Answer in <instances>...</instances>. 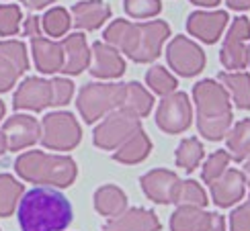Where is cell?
<instances>
[{
	"mask_svg": "<svg viewBox=\"0 0 250 231\" xmlns=\"http://www.w3.org/2000/svg\"><path fill=\"white\" fill-rule=\"evenodd\" d=\"M21 231H64L72 223V205L58 188L35 186L19 201Z\"/></svg>",
	"mask_w": 250,
	"mask_h": 231,
	"instance_id": "6da1fadb",
	"label": "cell"
},
{
	"mask_svg": "<svg viewBox=\"0 0 250 231\" xmlns=\"http://www.w3.org/2000/svg\"><path fill=\"white\" fill-rule=\"evenodd\" d=\"M193 98L197 107V127L209 141H220L228 135L232 125L230 94L215 80H201L193 86Z\"/></svg>",
	"mask_w": 250,
	"mask_h": 231,
	"instance_id": "7a4b0ae2",
	"label": "cell"
},
{
	"mask_svg": "<svg viewBox=\"0 0 250 231\" xmlns=\"http://www.w3.org/2000/svg\"><path fill=\"white\" fill-rule=\"evenodd\" d=\"M17 174L27 182L41 186L66 188L76 180L78 168L70 155H54L45 152H25L15 160Z\"/></svg>",
	"mask_w": 250,
	"mask_h": 231,
	"instance_id": "3957f363",
	"label": "cell"
},
{
	"mask_svg": "<svg viewBox=\"0 0 250 231\" xmlns=\"http://www.w3.org/2000/svg\"><path fill=\"white\" fill-rule=\"evenodd\" d=\"M125 84H111V82H90L84 84L78 92L76 107L86 123H97L105 115L119 109Z\"/></svg>",
	"mask_w": 250,
	"mask_h": 231,
	"instance_id": "277c9868",
	"label": "cell"
},
{
	"mask_svg": "<svg viewBox=\"0 0 250 231\" xmlns=\"http://www.w3.org/2000/svg\"><path fill=\"white\" fill-rule=\"evenodd\" d=\"M39 125H41L39 141L43 143V148H47V150L70 152V150H74L82 139V129L72 113H66V111L49 113V115H45Z\"/></svg>",
	"mask_w": 250,
	"mask_h": 231,
	"instance_id": "5b68a950",
	"label": "cell"
},
{
	"mask_svg": "<svg viewBox=\"0 0 250 231\" xmlns=\"http://www.w3.org/2000/svg\"><path fill=\"white\" fill-rule=\"evenodd\" d=\"M138 131H142L140 119H135L123 111H113L95 127L92 141H95L97 148L111 152V150L121 148V145Z\"/></svg>",
	"mask_w": 250,
	"mask_h": 231,
	"instance_id": "8992f818",
	"label": "cell"
},
{
	"mask_svg": "<svg viewBox=\"0 0 250 231\" xmlns=\"http://www.w3.org/2000/svg\"><path fill=\"white\" fill-rule=\"evenodd\" d=\"M193 111L185 92H172L164 96L156 111V125L164 133H183L191 127Z\"/></svg>",
	"mask_w": 250,
	"mask_h": 231,
	"instance_id": "52a82bcc",
	"label": "cell"
},
{
	"mask_svg": "<svg viewBox=\"0 0 250 231\" xmlns=\"http://www.w3.org/2000/svg\"><path fill=\"white\" fill-rule=\"evenodd\" d=\"M166 59H168L170 68L181 76H197L205 68V54L203 49L193 43L189 37L176 35L168 47H166Z\"/></svg>",
	"mask_w": 250,
	"mask_h": 231,
	"instance_id": "ba28073f",
	"label": "cell"
},
{
	"mask_svg": "<svg viewBox=\"0 0 250 231\" xmlns=\"http://www.w3.org/2000/svg\"><path fill=\"white\" fill-rule=\"evenodd\" d=\"M27 70L29 58L23 41H0V92H8Z\"/></svg>",
	"mask_w": 250,
	"mask_h": 231,
	"instance_id": "9c48e42d",
	"label": "cell"
},
{
	"mask_svg": "<svg viewBox=\"0 0 250 231\" xmlns=\"http://www.w3.org/2000/svg\"><path fill=\"white\" fill-rule=\"evenodd\" d=\"M250 39V20L246 17L234 19L230 31L226 35L220 59L226 70H244L246 68V41Z\"/></svg>",
	"mask_w": 250,
	"mask_h": 231,
	"instance_id": "30bf717a",
	"label": "cell"
},
{
	"mask_svg": "<svg viewBox=\"0 0 250 231\" xmlns=\"http://www.w3.org/2000/svg\"><path fill=\"white\" fill-rule=\"evenodd\" d=\"M170 37V27L164 20H150V23H140L138 43H135L133 54L129 56L138 64H148L160 56L164 41Z\"/></svg>",
	"mask_w": 250,
	"mask_h": 231,
	"instance_id": "8fae6325",
	"label": "cell"
},
{
	"mask_svg": "<svg viewBox=\"0 0 250 231\" xmlns=\"http://www.w3.org/2000/svg\"><path fill=\"white\" fill-rule=\"evenodd\" d=\"M2 133L6 137V148L10 152H21L39 141L41 125L31 115H13L10 119L4 121Z\"/></svg>",
	"mask_w": 250,
	"mask_h": 231,
	"instance_id": "7c38bea8",
	"label": "cell"
},
{
	"mask_svg": "<svg viewBox=\"0 0 250 231\" xmlns=\"http://www.w3.org/2000/svg\"><path fill=\"white\" fill-rule=\"evenodd\" d=\"M13 107L17 111H33V113L51 107V84L37 76L25 78L15 92Z\"/></svg>",
	"mask_w": 250,
	"mask_h": 231,
	"instance_id": "4fadbf2b",
	"label": "cell"
},
{
	"mask_svg": "<svg viewBox=\"0 0 250 231\" xmlns=\"http://www.w3.org/2000/svg\"><path fill=\"white\" fill-rule=\"evenodd\" d=\"M142 191L146 192V196L154 203L160 205H170L176 198V191H179V176L170 170H164V168H158V170H152L148 174H144L140 178Z\"/></svg>",
	"mask_w": 250,
	"mask_h": 231,
	"instance_id": "5bb4252c",
	"label": "cell"
},
{
	"mask_svg": "<svg viewBox=\"0 0 250 231\" xmlns=\"http://www.w3.org/2000/svg\"><path fill=\"white\" fill-rule=\"evenodd\" d=\"M228 25V13L226 10H197L189 19H187V29L189 33L197 39H201L203 43H215L222 37L224 29Z\"/></svg>",
	"mask_w": 250,
	"mask_h": 231,
	"instance_id": "9a60e30c",
	"label": "cell"
},
{
	"mask_svg": "<svg viewBox=\"0 0 250 231\" xmlns=\"http://www.w3.org/2000/svg\"><path fill=\"white\" fill-rule=\"evenodd\" d=\"M211 188V198L217 207H232L234 203L242 201L244 191H246V178L240 170L228 168V170L209 184Z\"/></svg>",
	"mask_w": 250,
	"mask_h": 231,
	"instance_id": "2e32d148",
	"label": "cell"
},
{
	"mask_svg": "<svg viewBox=\"0 0 250 231\" xmlns=\"http://www.w3.org/2000/svg\"><path fill=\"white\" fill-rule=\"evenodd\" d=\"M90 74L95 78H119L125 72V59L121 58V54L117 49H113L111 45H107L105 41H97L92 43L90 49Z\"/></svg>",
	"mask_w": 250,
	"mask_h": 231,
	"instance_id": "e0dca14e",
	"label": "cell"
},
{
	"mask_svg": "<svg viewBox=\"0 0 250 231\" xmlns=\"http://www.w3.org/2000/svg\"><path fill=\"white\" fill-rule=\"evenodd\" d=\"M31 51H33L35 68L41 74H56L64 66V47L58 41H51L43 35L31 37Z\"/></svg>",
	"mask_w": 250,
	"mask_h": 231,
	"instance_id": "ac0fdd59",
	"label": "cell"
},
{
	"mask_svg": "<svg viewBox=\"0 0 250 231\" xmlns=\"http://www.w3.org/2000/svg\"><path fill=\"white\" fill-rule=\"evenodd\" d=\"M160 221L150 209H125L117 217H113L101 231H158Z\"/></svg>",
	"mask_w": 250,
	"mask_h": 231,
	"instance_id": "d6986e66",
	"label": "cell"
},
{
	"mask_svg": "<svg viewBox=\"0 0 250 231\" xmlns=\"http://www.w3.org/2000/svg\"><path fill=\"white\" fill-rule=\"evenodd\" d=\"M64 47V66L62 72L70 76H78L90 66V49L86 43V37L82 33H72L62 41Z\"/></svg>",
	"mask_w": 250,
	"mask_h": 231,
	"instance_id": "ffe728a7",
	"label": "cell"
},
{
	"mask_svg": "<svg viewBox=\"0 0 250 231\" xmlns=\"http://www.w3.org/2000/svg\"><path fill=\"white\" fill-rule=\"evenodd\" d=\"M138 33H140V23H129V20L117 19L105 29L103 37H105L107 45L129 58L135 49V43H138Z\"/></svg>",
	"mask_w": 250,
	"mask_h": 231,
	"instance_id": "44dd1931",
	"label": "cell"
},
{
	"mask_svg": "<svg viewBox=\"0 0 250 231\" xmlns=\"http://www.w3.org/2000/svg\"><path fill=\"white\" fill-rule=\"evenodd\" d=\"M111 17V8L103 0H84L72 6V23L82 31H95Z\"/></svg>",
	"mask_w": 250,
	"mask_h": 231,
	"instance_id": "7402d4cb",
	"label": "cell"
},
{
	"mask_svg": "<svg viewBox=\"0 0 250 231\" xmlns=\"http://www.w3.org/2000/svg\"><path fill=\"white\" fill-rule=\"evenodd\" d=\"M152 104H154L152 94L140 82H129L123 86V96H121L117 111L127 113L135 119H142L152 111Z\"/></svg>",
	"mask_w": 250,
	"mask_h": 231,
	"instance_id": "603a6c76",
	"label": "cell"
},
{
	"mask_svg": "<svg viewBox=\"0 0 250 231\" xmlns=\"http://www.w3.org/2000/svg\"><path fill=\"white\" fill-rule=\"evenodd\" d=\"M213 213H207L197 207H179L170 217L172 231H209Z\"/></svg>",
	"mask_w": 250,
	"mask_h": 231,
	"instance_id": "cb8c5ba5",
	"label": "cell"
},
{
	"mask_svg": "<svg viewBox=\"0 0 250 231\" xmlns=\"http://www.w3.org/2000/svg\"><path fill=\"white\" fill-rule=\"evenodd\" d=\"M95 209L103 217H117L127 209V196L115 184H103L95 192Z\"/></svg>",
	"mask_w": 250,
	"mask_h": 231,
	"instance_id": "d4e9b609",
	"label": "cell"
},
{
	"mask_svg": "<svg viewBox=\"0 0 250 231\" xmlns=\"http://www.w3.org/2000/svg\"><path fill=\"white\" fill-rule=\"evenodd\" d=\"M217 82L232 96L238 109H250V74L246 72H222Z\"/></svg>",
	"mask_w": 250,
	"mask_h": 231,
	"instance_id": "484cf974",
	"label": "cell"
},
{
	"mask_svg": "<svg viewBox=\"0 0 250 231\" xmlns=\"http://www.w3.org/2000/svg\"><path fill=\"white\" fill-rule=\"evenodd\" d=\"M150 152H152L150 137L144 131H138L121 148H117V152L113 154V160L121 164H140L150 155Z\"/></svg>",
	"mask_w": 250,
	"mask_h": 231,
	"instance_id": "4316f807",
	"label": "cell"
},
{
	"mask_svg": "<svg viewBox=\"0 0 250 231\" xmlns=\"http://www.w3.org/2000/svg\"><path fill=\"white\" fill-rule=\"evenodd\" d=\"M25 194V186L15 176L10 174H0V217H10Z\"/></svg>",
	"mask_w": 250,
	"mask_h": 231,
	"instance_id": "83f0119b",
	"label": "cell"
},
{
	"mask_svg": "<svg viewBox=\"0 0 250 231\" xmlns=\"http://www.w3.org/2000/svg\"><path fill=\"white\" fill-rule=\"evenodd\" d=\"M228 154L236 162H242L250 155V119H244L228 133L226 137Z\"/></svg>",
	"mask_w": 250,
	"mask_h": 231,
	"instance_id": "f1b7e54d",
	"label": "cell"
},
{
	"mask_svg": "<svg viewBox=\"0 0 250 231\" xmlns=\"http://www.w3.org/2000/svg\"><path fill=\"white\" fill-rule=\"evenodd\" d=\"M203 160V143L197 137H187L176 150V166L187 172H193Z\"/></svg>",
	"mask_w": 250,
	"mask_h": 231,
	"instance_id": "f546056e",
	"label": "cell"
},
{
	"mask_svg": "<svg viewBox=\"0 0 250 231\" xmlns=\"http://www.w3.org/2000/svg\"><path fill=\"white\" fill-rule=\"evenodd\" d=\"M39 23H41V29H43L49 37H62L70 29L72 19L66 8L54 6L43 15V19H39Z\"/></svg>",
	"mask_w": 250,
	"mask_h": 231,
	"instance_id": "4dcf8cb0",
	"label": "cell"
},
{
	"mask_svg": "<svg viewBox=\"0 0 250 231\" xmlns=\"http://www.w3.org/2000/svg\"><path fill=\"white\" fill-rule=\"evenodd\" d=\"M174 203L179 207H197L203 209L207 205V194L201 188L199 182L195 180H181L179 191H176V198Z\"/></svg>",
	"mask_w": 250,
	"mask_h": 231,
	"instance_id": "1f68e13d",
	"label": "cell"
},
{
	"mask_svg": "<svg viewBox=\"0 0 250 231\" xmlns=\"http://www.w3.org/2000/svg\"><path fill=\"white\" fill-rule=\"evenodd\" d=\"M146 82H148V86L156 94H160V96H168V94H172L176 90V86H179L176 78L162 66H152L148 70V74H146Z\"/></svg>",
	"mask_w": 250,
	"mask_h": 231,
	"instance_id": "d6a6232c",
	"label": "cell"
},
{
	"mask_svg": "<svg viewBox=\"0 0 250 231\" xmlns=\"http://www.w3.org/2000/svg\"><path fill=\"white\" fill-rule=\"evenodd\" d=\"M230 154L220 150V152H213L209 157L205 160L203 164V170H201V178L207 182V184H211L213 180H217L226 170H228V166H230Z\"/></svg>",
	"mask_w": 250,
	"mask_h": 231,
	"instance_id": "836d02e7",
	"label": "cell"
},
{
	"mask_svg": "<svg viewBox=\"0 0 250 231\" xmlns=\"http://www.w3.org/2000/svg\"><path fill=\"white\" fill-rule=\"evenodd\" d=\"M123 8L133 19H152L160 15L162 2L160 0H123Z\"/></svg>",
	"mask_w": 250,
	"mask_h": 231,
	"instance_id": "e575fe53",
	"label": "cell"
},
{
	"mask_svg": "<svg viewBox=\"0 0 250 231\" xmlns=\"http://www.w3.org/2000/svg\"><path fill=\"white\" fill-rule=\"evenodd\" d=\"M21 8L17 4H0V35L10 37L17 35L21 29Z\"/></svg>",
	"mask_w": 250,
	"mask_h": 231,
	"instance_id": "d590c367",
	"label": "cell"
},
{
	"mask_svg": "<svg viewBox=\"0 0 250 231\" xmlns=\"http://www.w3.org/2000/svg\"><path fill=\"white\" fill-rule=\"evenodd\" d=\"M51 84V107H66L74 94V84L66 78H54Z\"/></svg>",
	"mask_w": 250,
	"mask_h": 231,
	"instance_id": "8d00e7d4",
	"label": "cell"
},
{
	"mask_svg": "<svg viewBox=\"0 0 250 231\" xmlns=\"http://www.w3.org/2000/svg\"><path fill=\"white\" fill-rule=\"evenodd\" d=\"M230 231H250V201L242 203L230 215Z\"/></svg>",
	"mask_w": 250,
	"mask_h": 231,
	"instance_id": "74e56055",
	"label": "cell"
},
{
	"mask_svg": "<svg viewBox=\"0 0 250 231\" xmlns=\"http://www.w3.org/2000/svg\"><path fill=\"white\" fill-rule=\"evenodd\" d=\"M23 33L25 37H35V35H41V23L37 17H29L25 20V27H23Z\"/></svg>",
	"mask_w": 250,
	"mask_h": 231,
	"instance_id": "f35d334b",
	"label": "cell"
},
{
	"mask_svg": "<svg viewBox=\"0 0 250 231\" xmlns=\"http://www.w3.org/2000/svg\"><path fill=\"white\" fill-rule=\"evenodd\" d=\"M29 10H41V8H45L47 4L51 2H56V0H21Z\"/></svg>",
	"mask_w": 250,
	"mask_h": 231,
	"instance_id": "ab89813d",
	"label": "cell"
},
{
	"mask_svg": "<svg viewBox=\"0 0 250 231\" xmlns=\"http://www.w3.org/2000/svg\"><path fill=\"white\" fill-rule=\"evenodd\" d=\"M226 4L232 10H246L250 8V0H226Z\"/></svg>",
	"mask_w": 250,
	"mask_h": 231,
	"instance_id": "60d3db41",
	"label": "cell"
},
{
	"mask_svg": "<svg viewBox=\"0 0 250 231\" xmlns=\"http://www.w3.org/2000/svg\"><path fill=\"white\" fill-rule=\"evenodd\" d=\"M209 231H226V223H224V217L213 213V221H211V229Z\"/></svg>",
	"mask_w": 250,
	"mask_h": 231,
	"instance_id": "b9f144b4",
	"label": "cell"
},
{
	"mask_svg": "<svg viewBox=\"0 0 250 231\" xmlns=\"http://www.w3.org/2000/svg\"><path fill=\"white\" fill-rule=\"evenodd\" d=\"M191 2L197 4V6H207V8H209V6H217L222 0H191Z\"/></svg>",
	"mask_w": 250,
	"mask_h": 231,
	"instance_id": "7bdbcfd3",
	"label": "cell"
},
{
	"mask_svg": "<svg viewBox=\"0 0 250 231\" xmlns=\"http://www.w3.org/2000/svg\"><path fill=\"white\" fill-rule=\"evenodd\" d=\"M8 148H6V137H4V133L0 131V157H2V154L6 152Z\"/></svg>",
	"mask_w": 250,
	"mask_h": 231,
	"instance_id": "ee69618b",
	"label": "cell"
},
{
	"mask_svg": "<svg viewBox=\"0 0 250 231\" xmlns=\"http://www.w3.org/2000/svg\"><path fill=\"white\" fill-rule=\"evenodd\" d=\"M4 113H6V107H4V102L0 100V121H2V117H4Z\"/></svg>",
	"mask_w": 250,
	"mask_h": 231,
	"instance_id": "f6af8a7d",
	"label": "cell"
},
{
	"mask_svg": "<svg viewBox=\"0 0 250 231\" xmlns=\"http://www.w3.org/2000/svg\"><path fill=\"white\" fill-rule=\"evenodd\" d=\"M246 66L250 68V45L246 47Z\"/></svg>",
	"mask_w": 250,
	"mask_h": 231,
	"instance_id": "bcb514c9",
	"label": "cell"
},
{
	"mask_svg": "<svg viewBox=\"0 0 250 231\" xmlns=\"http://www.w3.org/2000/svg\"><path fill=\"white\" fill-rule=\"evenodd\" d=\"M244 174H248V176H250V160L244 164Z\"/></svg>",
	"mask_w": 250,
	"mask_h": 231,
	"instance_id": "7dc6e473",
	"label": "cell"
},
{
	"mask_svg": "<svg viewBox=\"0 0 250 231\" xmlns=\"http://www.w3.org/2000/svg\"><path fill=\"white\" fill-rule=\"evenodd\" d=\"M248 188H250V180H248Z\"/></svg>",
	"mask_w": 250,
	"mask_h": 231,
	"instance_id": "c3c4849f",
	"label": "cell"
}]
</instances>
